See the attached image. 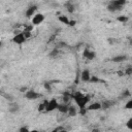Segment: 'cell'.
<instances>
[{"mask_svg":"<svg viewBox=\"0 0 132 132\" xmlns=\"http://www.w3.org/2000/svg\"><path fill=\"white\" fill-rule=\"evenodd\" d=\"M117 20H118L119 22H121V23H126V22H128L129 18H128L127 15H120V16L117 18Z\"/></svg>","mask_w":132,"mask_h":132,"instance_id":"cell-20","label":"cell"},{"mask_svg":"<svg viewBox=\"0 0 132 132\" xmlns=\"http://www.w3.org/2000/svg\"><path fill=\"white\" fill-rule=\"evenodd\" d=\"M58 20L61 22V23H63V24H65V25H69V19L66 16V15H60L59 18H58Z\"/></svg>","mask_w":132,"mask_h":132,"instance_id":"cell-18","label":"cell"},{"mask_svg":"<svg viewBox=\"0 0 132 132\" xmlns=\"http://www.w3.org/2000/svg\"><path fill=\"white\" fill-rule=\"evenodd\" d=\"M44 15L42 13H36L33 18H32V25L33 26H37L39 24H41L44 21Z\"/></svg>","mask_w":132,"mask_h":132,"instance_id":"cell-6","label":"cell"},{"mask_svg":"<svg viewBox=\"0 0 132 132\" xmlns=\"http://www.w3.org/2000/svg\"><path fill=\"white\" fill-rule=\"evenodd\" d=\"M100 108H102L101 103H100V102H94V103H91L86 109H87V110H98V109H100Z\"/></svg>","mask_w":132,"mask_h":132,"instance_id":"cell-11","label":"cell"},{"mask_svg":"<svg viewBox=\"0 0 132 132\" xmlns=\"http://www.w3.org/2000/svg\"><path fill=\"white\" fill-rule=\"evenodd\" d=\"M29 131H30V130H29L27 127H22V128L20 129V131H19V132H29Z\"/></svg>","mask_w":132,"mask_h":132,"instance_id":"cell-31","label":"cell"},{"mask_svg":"<svg viewBox=\"0 0 132 132\" xmlns=\"http://www.w3.org/2000/svg\"><path fill=\"white\" fill-rule=\"evenodd\" d=\"M43 88L47 91V92H51L52 91V86H51V82L50 81H44L43 82Z\"/></svg>","mask_w":132,"mask_h":132,"instance_id":"cell-21","label":"cell"},{"mask_svg":"<svg viewBox=\"0 0 132 132\" xmlns=\"http://www.w3.org/2000/svg\"><path fill=\"white\" fill-rule=\"evenodd\" d=\"M75 24H76V22H75V21H70V22H69V25H68V26L72 27V26H74Z\"/></svg>","mask_w":132,"mask_h":132,"instance_id":"cell-33","label":"cell"},{"mask_svg":"<svg viewBox=\"0 0 132 132\" xmlns=\"http://www.w3.org/2000/svg\"><path fill=\"white\" fill-rule=\"evenodd\" d=\"M126 127H127L128 129L132 130V118H131V119H129V120L127 121V123H126Z\"/></svg>","mask_w":132,"mask_h":132,"instance_id":"cell-25","label":"cell"},{"mask_svg":"<svg viewBox=\"0 0 132 132\" xmlns=\"http://www.w3.org/2000/svg\"><path fill=\"white\" fill-rule=\"evenodd\" d=\"M36 10H37V6L36 5H31L29 6L26 11H25V15L27 18H33L35 14H36Z\"/></svg>","mask_w":132,"mask_h":132,"instance_id":"cell-7","label":"cell"},{"mask_svg":"<svg viewBox=\"0 0 132 132\" xmlns=\"http://www.w3.org/2000/svg\"><path fill=\"white\" fill-rule=\"evenodd\" d=\"M58 106H59V103H58V101L54 98V99H52V100H48V102H47V104H46V109H45V111H53V110H55V109H57L58 108Z\"/></svg>","mask_w":132,"mask_h":132,"instance_id":"cell-5","label":"cell"},{"mask_svg":"<svg viewBox=\"0 0 132 132\" xmlns=\"http://www.w3.org/2000/svg\"><path fill=\"white\" fill-rule=\"evenodd\" d=\"M72 98L74 99L76 105H77L81 110L85 109V108H87L86 106H87V104H88L89 101H90V96L84 95V94H81L80 92H75V93L72 95Z\"/></svg>","mask_w":132,"mask_h":132,"instance_id":"cell-1","label":"cell"},{"mask_svg":"<svg viewBox=\"0 0 132 132\" xmlns=\"http://www.w3.org/2000/svg\"><path fill=\"white\" fill-rule=\"evenodd\" d=\"M65 7H66V9H67V11H68L69 13H72V12H74V10H75L74 4H73L72 2H70V1L65 2Z\"/></svg>","mask_w":132,"mask_h":132,"instance_id":"cell-13","label":"cell"},{"mask_svg":"<svg viewBox=\"0 0 132 132\" xmlns=\"http://www.w3.org/2000/svg\"><path fill=\"white\" fill-rule=\"evenodd\" d=\"M20 110V105L16 102H10L8 105V111L11 113H16Z\"/></svg>","mask_w":132,"mask_h":132,"instance_id":"cell-10","label":"cell"},{"mask_svg":"<svg viewBox=\"0 0 132 132\" xmlns=\"http://www.w3.org/2000/svg\"><path fill=\"white\" fill-rule=\"evenodd\" d=\"M125 108H126V109H132V98L129 99V100L126 102V104H125Z\"/></svg>","mask_w":132,"mask_h":132,"instance_id":"cell-22","label":"cell"},{"mask_svg":"<svg viewBox=\"0 0 132 132\" xmlns=\"http://www.w3.org/2000/svg\"><path fill=\"white\" fill-rule=\"evenodd\" d=\"M23 33L25 34V36H26V38H29V37L31 36V32H25V31H23Z\"/></svg>","mask_w":132,"mask_h":132,"instance_id":"cell-32","label":"cell"},{"mask_svg":"<svg viewBox=\"0 0 132 132\" xmlns=\"http://www.w3.org/2000/svg\"><path fill=\"white\" fill-rule=\"evenodd\" d=\"M69 100H70V97H69V95H64V97H63V103H66V104H68V102H69Z\"/></svg>","mask_w":132,"mask_h":132,"instance_id":"cell-27","label":"cell"},{"mask_svg":"<svg viewBox=\"0 0 132 132\" xmlns=\"http://www.w3.org/2000/svg\"><path fill=\"white\" fill-rule=\"evenodd\" d=\"M29 132H39V131H37V130H30Z\"/></svg>","mask_w":132,"mask_h":132,"instance_id":"cell-35","label":"cell"},{"mask_svg":"<svg viewBox=\"0 0 132 132\" xmlns=\"http://www.w3.org/2000/svg\"><path fill=\"white\" fill-rule=\"evenodd\" d=\"M91 82H99L100 81V79L98 78V77H96L95 75H92V77H91V80H90Z\"/></svg>","mask_w":132,"mask_h":132,"instance_id":"cell-28","label":"cell"},{"mask_svg":"<svg viewBox=\"0 0 132 132\" xmlns=\"http://www.w3.org/2000/svg\"><path fill=\"white\" fill-rule=\"evenodd\" d=\"M126 59H127V57H126L125 55H120V56H116V57H113V58L111 59V61L117 62V63H120V62L125 61Z\"/></svg>","mask_w":132,"mask_h":132,"instance_id":"cell-15","label":"cell"},{"mask_svg":"<svg viewBox=\"0 0 132 132\" xmlns=\"http://www.w3.org/2000/svg\"><path fill=\"white\" fill-rule=\"evenodd\" d=\"M59 53H60V50H58L57 47H55L54 50H52V51L50 52V54H48V56H50L51 58H56V57H58V55H59Z\"/></svg>","mask_w":132,"mask_h":132,"instance_id":"cell-17","label":"cell"},{"mask_svg":"<svg viewBox=\"0 0 132 132\" xmlns=\"http://www.w3.org/2000/svg\"><path fill=\"white\" fill-rule=\"evenodd\" d=\"M101 105H102V108H109V107H111V106L113 105V101H109V100H107V101L102 102Z\"/></svg>","mask_w":132,"mask_h":132,"instance_id":"cell-19","label":"cell"},{"mask_svg":"<svg viewBox=\"0 0 132 132\" xmlns=\"http://www.w3.org/2000/svg\"><path fill=\"white\" fill-rule=\"evenodd\" d=\"M130 96V92L128 91V90H125L123 93H122V97H124V98H126V97H129Z\"/></svg>","mask_w":132,"mask_h":132,"instance_id":"cell-30","label":"cell"},{"mask_svg":"<svg viewBox=\"0 0 132 132\" xmlns=\"http://www.w3.org/2000/svg\"><path fill=\"white\" fill-rule=\"evenodd\" d=\"M130 44H131V45H132V39H131V41H130Z\"/></svg>","mask_w":132,"mask_h":132,"instance_id":"cell-36","label":"cell"},{"mask_svg":"<svg viewBox=\"0 0 132 132\" xmlns=\"http://www.w3.org/2000/svg\"><path fill=\"white\" fill-rule=\"evenodd\" d=\"M33 30V25H29V26H25L24 27V31L25 32H31Z\"/></svg>","mask_w":132,"mask_h":132,"instance_id":"cell-24","label":"cell"},{"mask_svg":"<svg viewBox=\"0 0 132 132\" xmlns=\"http://www.w3.org/2000/svg\"><path fill=\"white\" fill-rule=\"evenodd\" d=\"M124 73H125L126 75H131V74H132V66H128V67L125 69Z\"/></svg>","mask_w":132,"mask_h":132,"instance_id":"cell-23","label":"cell"},{"mask_svg":"<svg viewBox=\"0 0 132 132\" xmlns=\"http://www.w3.org/2000/svg\"><path fill=\"white\" fill-rule=\"evenodd\" d=\"M26 40H27V38H26V36H25V34L23 32H20V33L14 34V36L12 38V41L14 43H16V44H23Z\"/></svg>","mask_w":132,"mask_h":132,"instance_id":"cell-4","label":"cell"},{"mask_svg":"<svg viewBox=\"0 0 132 132\" xmlns=\"http://www.w3.org/2000/svg\"><path fill=\"white\" fill-rule=\"evenodd\" d=\"M47 102H48V100H43V101L38 105V111H40V112H41V111H45Z\"/></svg>","mask_w":132,"mask_h":132,"instance_id":"cell-16","label":"cell"},{"mask_svg":"<svg viewBox=\"0 0 132 132\" xmlns=\"http://www.w3.org/2000/svg\"><path fill=\"white\" fill-rule=\"evenodd\" d=\"M67 114H68L69 117H75V116L77 114V109H76V107H74L73 105H69V109H68Z\"/></svg>","mask_w":132,"mask_h":132,"instance_id":"cell-14","label":"cell"},{"mask_svg":"<svg viewBox=\"0 0 132 132\" xmlns=\"http://www.w3.org/2000/svg\"><path fill=\"white\" fill-rule=\"evenodd\" d=\"M51 132H67L66 130H64L62 127H59V128H56V129H54L53 131H51Z\"/></svg>","mask_w":132,"mask_h":132,"instance_id":"cell-29","label":"cell"},{"mask_svg":"<svg viewBox=\"0 0 132 132\" xmlns=\"http://www.w3.org/2000/svg\"><path fill=\"white\" fill-rule=\"evenodd\" d=\"M91 132H100V130H99L98 128H94V129L91 130Z\"/></svg>","mask_w":132,"mask_h":132,"instance_id":"cell-34","label":"cell"},{"mask_svg":"<svg viewBox=\"0 0 132 132\" xmlns=\"http://www.w3.org/2000/svg\"><path fill=\"white\" fill-rule=\"evenodd\" d=\"M58 111L61 112V113H67L68 112V109H69V104H66V103H62V104H59L58 106Z\"/></svg>","mask_w":132,"mask_h":132,"instance_id":"cell-12","label":"cell"},{"mask_svg":"<svg viewBox=\"0 0 132 132\" xmlns=\"http://www.w3.org/2000/svg\"><path fill=\"white\" fill-rule=\"evenodd\" d=\"M126 4L125 0H112L108 3L107 5V10H109L110 12H116V11H120L122 10L123 6Z\"/></svg>","mask_w":132,"mask_h":132,"instance_id":"cell-2","label":"cell"},{"mask_svg":"<svg viewBox=\"0 0 132 132\" xmlns=\"http://www.w3.org/2000/svg\"><path fill=\"white\" fill-rule=\"evenodd\" d=\"M41 95L39 93H37L36 91H34V90H28V91L25 92V98L27 100H36Z\"/></svg>","mask_w":132,"mask_h":132,"instance_id":"cell-3","label":"cell"},{"mask_svg":"<svg viewBox=\"0 0 132 132\" xmlns=\"http://www.w3.org/2000/svg\"><path fill=\"white\" fill-rule=\"evenodd\" d=\"M82 56H84V58H86L88 60H94L95 57H96V53L94 51H91V50H87L86 48L82 52Z\"/></svg>","mask_w":132,"mask_h":132,"instance_id":"cell-8","label":"cell"},{"mask_svg":"<svg viewBox=\"0 0 132 132\" xmlns=\"http://www.w3.org/2000/svg\"><path fill=\"white\" fill-rule=\"evenodd\" d=\"M64 46H66V43L63 42V41H60V42H58V44H57V48H58V50H61V48L64 47Z\"/></svg>","mask_w":132,"mask_h":132,"instance_id":"cell-26","label":"cell"},{"mask_svg":"<svg viewBox=\"0 0 132 132\" xmlns=\"http://www.w3.org/2000/svg\"><path fill=\"white\" fill-rule=\"evenodd\" d=\"M91 77H92V75H91V73H90V71L88 69H85V70L81 71V73H80V79L82 81L88 82V81L91 80Z\"/></svg>","mask_w":132,"mask_h":132,"instance_id":"cell-9","label":"cell"}]
</instances>
